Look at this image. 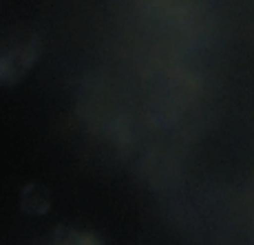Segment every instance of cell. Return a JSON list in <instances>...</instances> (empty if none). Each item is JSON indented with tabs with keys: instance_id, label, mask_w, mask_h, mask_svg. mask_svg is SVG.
<instances>
[{
	"instance_id": "6da1fadb",
	"label": "cell",
	"mask_w": 254,
	"mask_h": 245,
	"mask_svg": "<svg viewBox=\"0 0 254 245\" xmlns=\"http://www.w3.org/2000/svg\"><path fill=\"white\" fill-rule=\"evenodd\" d=\"M38 58V38H22L0 47V82L20 80Z\"/></svg>"
},
{
	"instance_id": "7a4b0ae2",
	"label": "cell",
	"mask_w": 254,
	"mask_h": 245,
	"mask_svg": "<svg viewBox=\"0 0 254 245\" xmlns=\"http://www.w3.org/2000/svg\"><path fill=\"white\" fill-rule=\"evenodd\" d=\"M56 245H102L93 234L77 232L71 228H60L56 232Z\"/></svg>"
},
{
	"instance_id": "3957f363",
	"label": "cell",
	"mask_w": 254,
	"mask_h": 245,
	"mask_svg": "<svg viewBox=\"0 0 254 245\" xmlns=\"http://www.w3.org/2000/svg\"><path fill=\"white\" fill-rule=\"evenodd\" d=\"M22 205L29 212H45L49 208V194L47 190L38 188V185H29L22 194Z\"/></svg>"
}]
</instances>
